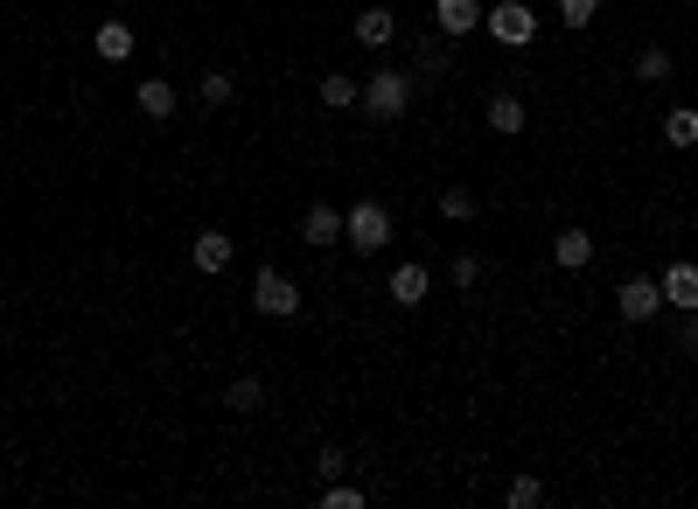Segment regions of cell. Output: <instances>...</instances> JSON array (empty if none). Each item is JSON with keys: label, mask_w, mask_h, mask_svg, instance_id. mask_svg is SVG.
I'll return each instance as SVG.
<instances>
[{"label": "cell", "mask_w": 698, "mask_h": 509, "mask_svg": "<svg viewBox=\"0 0 698 509\" xmlns=\"http://www.w3.org/2000/svg\"><path fill=\"white\" fill-rule=\"evenodd\" d=\"M663 140L670 147H698V112H691V105H670V112H663Z\"/></svg>", "instance_id": "18"}, {"label": "cell", "mask_w": 698, "mask_h": 509, "mask_svg": "<svg viewBox=\"0 0 698 509\" xmlns=\"http://www.w3.org/2000/svg\"><path fill=\"white\" fill-rule=\"evenodd\" d=\"M364 112L377 119V126H392V119H405V105H412V77L405 70H392V63H377L371 77H364Z\"/></svg>", "instance_id": "2"}, {"label": "cell", "mask_w": 698, "mask_h": 509, "mask_svg": "<svg viewBox=\"0 0 698 509\" xmlns=\"http://www.w3.org/2000/svg\"><path fill=\"white\" fill-rule=\"evenodd\" d=\"M433 209H441V217H448V224H469V217H475V209H482V203H475L469 189H448V196H441V203H433Z\"/></svg>", "instance_id": "23"}, {"label": "cell", "mask_w": 698, "mask_h": 509, "mask_svg": "<svg viewBox=\"0 0 698 509\" xmlns=\"http://www.w3.org/2000/svg\"><path fill=\"white\" fill-rule=\"evenodd\" d=\"M489 133H503V140H517V133H524L531 126V112H524V98H517V91H489Z\"/></svg>", "instance_id": "10"}, {"label": "cell", "mask_w": 698, "mask_h": 509, "mask_svg": "<svg viewBox=\"0 0 698 509\" xmlns=\"http://www.w3.org/2000/svg\"><path fill=\"white\" fill-rule=\"evenodd\" d=\"M392 36H399L392 8H364V14H356V42H364V49H392Z\"/></svg>", "instance_id": "14"}, {"label": "cell", "mask_w": 698, "mask_h": 509, "mask_svg": "<svg viewBox=\"0 0 698 509\" xmlns=\"http://www.w3.org/2000/svg\"><path fill=\"white\" fill-rule=\"evenodd\" d=\"M140 112L147 119H168L175 112V85H168V77H140Z\"/></svg>", "instance_id": "16"}, {"label": "cell", "mask_w": 698, "mask_h": 509, "mask_svg": "<svg viewBox=\"0 0 698 509\" xmlns=\"http://www.w3.org/2000/svg\"><path fill=\"white\" fill-rule=\"evenodd\" d=\"M343 245L350 252H392V209H384L377 196H356L350 209H343Z\"/></svg>", "instance_id": "1"}, {"label": "cell", "mask_w": 698, "mask_h": 509, "mask_svg": "<svg viewBox=\"0 0 698 509\" xmlns=\"http://www.w3.org/2000/svg\"><path fill=\"white\" fill-rule=\"evenodd\" d=\"M224 405H230V412H258V405H266V384H258V378H230Z\"/></svg>", "instance_id": "20"}, {"label": "cell", "mask_w": 698, "mask_h": 509, "mask_svg": "<svg viewBox=\"0 0 698 509\" xmlns=\"http://www.w3.org/2000/svg\"><path fill=\"white\" fill-rule=\"evenodd\" d=\"M301 245L335 252V245H343V209H335V203H307V217H301Z\"/></svg>", "instance_id": "6"}, {"label": "cell", "mask_w": 698, "mask_h": 509, "mask_svg": "<svg viewBox=\"0 0 698 509\" xmlns=\"http://www.w3.org/2000/svg\"><path fill=\"white\" fill-rule=\"evenodd\" d=\"M448 63H454V57H448V36H441V42H420V70H426V77H448Z\"/></svg>", "instance_id": "25"}, {"label": "cell", "mask_w": 698, "mask_h": 509, "mask_svg": "<svg viewBox=\"0 0 698 509\" xmlns=\"http://www.w3.org/2000/svg\"><path fill=\"white\" fill-rule=\"evenodd\" d=\"M615 307H622V321H657L663 314V286L650 280V273H636V280H622V293H615Z\"/></svg>", "instance_id": "5"}, {"label": "cell", "mask_w": 698, "mask_h": 509, "mask_svg": "<svg viewBox=\"0 0 698 509\" xmlns=\"http://www.w3.org/2000/svg\"><path fill=\"white\" fill-rule=\"evenodd\" d=\"M482 36L503 42V49H531V42H538V14L524 8V0H503V8L482 14Z\"/></svg>", "instance_id": "4"}, {"label": "cell", "mask_w": 698, "mask_h": 509, "mask_svg": "<svg viewBox=\"0 0 698 509\" xmlns=\"http://www.w3.org/2000/svg\"><path fill=\"white\" fill-rule=\"evenodd\" d=\"M315 91H322V105H335V112H343V105H356V98H364V85H356L350 70H328V77H322Z\"/></svg>", "instance_id": "17"}, {"label": "cell", "mask_w": 698, "mask_h": 509, "mask_svg": "<svg viewBox=\"0 0 698 509\" xmlns=\"http://www.w3.org/2000/svg\"><path fill=\"white\" fill-rule=\"evenodd\" d=\"M503 502L510 509H538V502H545V481H538V474H510L503 481Z\"/></svg>", "instance_id": "19"}, {"label": "cell", "mask_w": 698, "mask_h": 509, "mask_svg": "<svg viewBox=\"0 0 698 509\" xmlns=\"http://www.w3.org/2000/svg\"><path fill=\"white\" fill-rule=\"evenodd\" d=\"M426 286H433V273H426V265H420V258H405V265H392V280H384V293H392V301H399V307H420V301H426Z\"/></svg>", "instance_id": "9"}, {"label": "cell", "mask_w": 698, "mask_h": 509, "mask_svg": "<svg viewBox=\"0 0 698 509\" xmlns=\"http://www.w3.org/2000/svg\"><path fill=\"white\" fill-rule=\"evenodd\" d=\"M119 8H126V0H119Z\"/></svg>", "instance_id": "29"}, {"label": "cell", "mask_w": 698, "mask_h": 509, "mask_svg": "<svg viewBox=\"0 0 698 509\" xmlns=\"http://www.w3.org/2000/svg\"><path fill=\"white\" fill-rule=\"evenodd\" d=\"M657 286H663V307H698V265L691 258H678V265H663V273H657Z\"/></svg>", "instance_id": "8"}, {"label": "cell", "mask_w": 698, "mask_h": 509, "mask_svg": "<svg viewBox=\"0 0 698 509\" xmlns=\"http://www.w3.org/2000/svg\"><path fill=\"white\" fill-rule=\"evenodd\" d=\"M343 468H350V453H343V447H322V453H315V474H328V481H335Z\"/></svg>", "instance_id": "27"}, {"label": "cell", "mask_w": 698, "mask_h": 509, "mask_svg": "<svg viewBox=\"0 0 698 509\" xmlns=\"http://www.w3.org/2000/svg\"><path fill=\"white\" fill-rule=\"evenodd\" d=\"M189 258H196V273H224L230 258H238V245H230L224 231H196V245H189Z\"/></svg>", "instance_id": "13"}, {"label": "cell", "mask_w": 698, "mask_h": 509, "mask_svg": "<svg viewBox=\"0 0 698 509\" xmlns=\"http://www.w3.org/2000/svg\"><path fill=\"white\" fill-rule=\"evenodd\" d=\"M448 280H454V286H461V293H469V286H475V280H482V258H469V252H461V258H454V265H448Z\"/></svg>", "instance_id": "26"}, {"label": "cell", "mask_w": 698, "mask_h": 509, "mask_svg": "<svg viewBox=\"0 0 698 509\" xmlns=\"http://www.w3.org/2000/svg\"><path fill=\"white\" fill-rule=\"evenodd\" d=\"M196 98L210 105V112H224V105L238 98V77H230V70H203V77H196Z\"/></svg>", "instance_id": "15"}, {"label": "cell", "mask_w": 698, "mask_h": 509, "mask_svg": "<svg viewBox=\"0 0 698 509\" xmlns=\"http://www.w3.org/2000/svg\"><path fill=\"white\" fill-rule=\"evenodd\" d=\"M670 70H678V63H670V49H642V57H636V85H663Z\"/></svg>", "instance_id": "21"}, {"label": "cell", "mask_w": 698, "mask_h": 509, "mask_svg": "<svg viewBox=\"0 0 698 509\" xmlns=\"http://www.w3.org/2000/svg\"><path fill=\"white\" fill-rule=\"evenodd\" d=\"M252 307L266 314V321H294V314H301V286L279 273V265H258V280H252Z\"/></svg>", "instance_id": "3"}, {"label": "cell", "mask_w": 698, "mask_h": 509, "mask_svg": "<svg viewBox=\"0 0 698 509\" xmlns=\"http://www.w3.org/2000/svg\"><path fill=\"white\" fill-rule=\"evenodd\" d=\"M678 356H698V307L678 321Z\"/></svg>", "instance_id": "28"}, {"label": "cell", "mask_w": 698, "mask_h": 509, "mask_svg": "<svg viewBox=\"0 0 698 509\" xmlns=\"http://www.w3.org/2000/svg\"><path fill=\"white\" fill-rule=\"evenodd\" d=\"M593 14H601V0H559V21H566V29H587Z\"/></svg>", "instance_id": "24"}, {"label": "cell", "mask_w": 698, "mask_h": 509, "mask_svg": "<svg viewBox=\"0 0 698 509\" xmlns=\"http://www.w3.org/2000/svg\"><path fill=\"white\" fill-rule=\"evenodd\" d=\"M322 509H364V489H356V481H343V474H335L328 489H322Z\"/></svg>", "instance_id": "22"}, {"label": "cell", "mask_w": 698, "mask_h": 509, "mask_svg": "<svg viewBox=\"0 0 698 509\" xmlns=\"http://www.w3.org/2000/svg\"><path fill=\"white\" fill-rule=\"evenodd\" d=\"M433 29H441L448 42L475 36L482 29V0H433Z\"/></svg>", "instance_id": "7"}, {"label": "cell", "mask_w": 698, "mask_h": 509, "mask_svg": "<svg viewBox=\"0 0 698 509\" xmlns=\"http://www.w3.org/2000/svg\"><path fill=\"white\" fill-rule=\"evenodd\" d=\"M552 265H559V273H587V265H593V237H587L580 224H566V231L552 237Z\"/></svg>", "instance_id": "11"}, {"label": "cell", "mask_w": 698, "mask_h": 509, "mask_svg": "<svg viewBox=\"0 0 698 509\" xmlns=\"http://www.w3.org/2000/svg\"><path fill=\"white\" fill-rule=\"evenodd\" d=\"M134 29H126V14H112V21H98V36H91V49H98V57H106V63H126V57H134Z\"/></svg>", "instance_id": "12"}]
</instances>
